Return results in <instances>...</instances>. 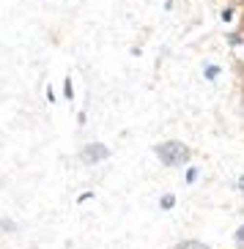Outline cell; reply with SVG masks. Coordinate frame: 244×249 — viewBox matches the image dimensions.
I'll list each match as a JSON object with an SVG mask.
<instances>
[{
	"label": "cell",
	"mask_w": 244,
	"mask_h": 249,
	"mask_svg": "<svg viewBox=\"0 0 244 249\" xmlns=\"http://www.w3.org/2000/svg\"><path fill=\"white\" fill-rule=\"evenodd\" d=\"M156 156L162 159V164H170V167H176V164H184V161L189 159V148H187L184 142H176V140H170V142H162V145L156 148Z\"/></svg>",
	"instance_id": "1"
},
{
	"label": "cell",
	"mask_w": 244,
	"mask_h": 249,
	"mask_svg": "<svg viewBox=\"0 0 244 249\" xmlns=\"http://www.w3.org/2000/svg\"><path fill=\"white\" fill-rule=\"evenodd\" d=\"M110 156V148L102 145V142H91V145L82 148V161L85 164H99V161H104Z\"/></svg>",
	"instance_id": "2"
},
{
	"label": "cell",
	"mask_w": 244,
	"mask_h": 249,
	"mask_svg": "<svg viewBox=\"0 0 244 249\" xmlns=\"http://www.w3.org/2000/svg\"><path fill=\"white\" fill-rule=\"evenodd\" d=\"M176 249H208L206 244H200V241H181Z\"/></svg>",
	"instance_id": "3"
},
{
	"label": "cell",
	"mask_w": 244,
	"mask_h": 249,
	"mask_svg": "<svg viewBox=\"0 0 244 249\" xmlns=\"http://www.w3.org/2000/svg\"><path fill=\"white\" fill-rule=\"evenodd\" d=\"M239 241H244V230H239Z\"/></svg>",
	"instance_id": "5"
},
{
	"label": "cell",
	"mask_w": 244,
	"mask_h": 249,
	"mask_svg": "<svg viewBox=\"0 0 244 249\" xmlns=\"http://www.w3.org/2000/svg\"><path fill=\"white\" fill-rule=\"evenodd\" d=\"M170 205H173V195H165V197H162V208H170Z\"/></svg>",
	"instance_id": "4"
}]
</instances>
